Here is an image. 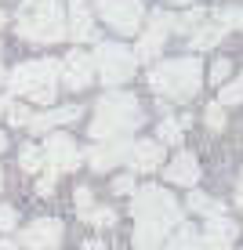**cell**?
I'll return each mask as SVG.
<instances>
[{
    "label": "cell",
    "instance_id": "22",
    "mask_svg": "<svg viewBox=\"0 0 243 250\" xmlns=\"http://www.w3.org/2000/svg\"><path fill=\"white\" fill-rule=\"evenodd\" d=\"M19 167L29 170V174H37L40 167H44V152H40V145H22L19 152Z\"/></svg>",
    "mask_w": 243,
    "mask_h": 250
},
{
    "label": "cell",
    "instance_id": "41",
    "mask_svg": "<svg viewBox=\"0 0 243 250\" xmlns=\"http://www.w3.org/2000/svg\"><path fill=\"white\" fill-rule=\"evenodd\" d=\"M0 83H4V69H0Z\"/></svg>",
    "mask_w": 243,
    "mask_h": 250
},
{
    "label": "cell",
    "instance_id": "15",
    "mask_svg": "<svg viewBox=\"0 0 243 250\" xmlns=\"http://www.w3.org/2000/svg\"><path fill=\"white\" fill-rule=\"evenodd\" d=\"M76 116H80V105L47 109V113H37V116H29V131H37V134H47V131H55L58 124H73Z\"/></svg>",
    "mask_w": 243,
    "mask_h": 250
},
{
    "label": "cell",
    "instance_id": "36",
    "mask_svg": "<svg viewBox=\"0 0 243 250\" xmlns=\"http://www.w3.org/2000/svg\"><path fill=\"white\" fill-rule=\"evenodd\" d=\"M0 250H19V247H15L11 239H4V243H0Z\"/></svg>",
    "mask_w": 243,
    "mask_h": 250
},
{
    "label": "cell",
    "instance_id": "38",
    "mask_svg": "<svg viewBox=\"0 0 243 250\" xmlns=\"http://www.w3.org/2000/svg\"><path fill=\"white\" fill-rule=\"evenodd\" d=\"M7 149V134H0V152H4Z\"/></svg>",
    "mask_w": 243,
    "mask_h": 250
},
{
    "label": "cell",
    "instance_id": "31",
    "mask_svg": "<svg viewBox=\"0 0 243 250\" xmlns=\"http://www.w3.org/2000/svg\"><path fill=\"white\" fill-rule=\"evenodd\" d=\"M91 207H94V203H91V188L80 185V188H76V210L84 214V210H91Z\"/></svg>",
    "mask_w": 243,
    "mask_h": 250
},
{
    "label": "cell",
    "instance_id": "21",
    "mask_svg": "<svg viewBox=\"0 0 243 250\" xmlns=\"http://www.w3.org/2000/svg\"><path fill=\"white\" fill-rule=\"evenodd\" d=\"M160 250H199V232H193V229H178L175 236L163 239Z\"/></svg>",
    "mask_w": 243,
    "mask_h": 250
},
{
    "label": "cell",
    "instance_id": "3",
    "mask_svg": "<svg viewBox=\"0 0 243 250\" xmlns=\"http://www.w3.org/2000/svg\"><path fill=\"white\" fill-rule=\"evenodd\" d=\"M4 80L15 94H22V98H29V102H40V105H51V102H55V91H58V62H51V58H33V62L15 65Z\"/></svg>",
    "mask_w": 243,
    "mask_h": 250
},
{
    "label": "cell",
    "instance_id": "12",
    "mask_svg": "<svg viewBox=\"0 0 243 250\" xmlns=\"http://www.w3.org/2000/svg\"><path fill=\"white\" fill-rule=\"evenodd\" d=\"M240 236V225L232 218H207V229L203 236H199V250H232V243H236Z\"/></svg>",
    "mask_w": 243,
    "mask_h": 250
},
{
    "label": "cell",
    "instance_id": "25",
    "mask_svg": "<svg viewBox=\"0 0 243 250\" xmlns=\"http://www.w3.org/2000/svg\"><path fill=\"white\" fill-rule=\"evenodd\" d=\"M80 218H84V221H91V225H98V229H109L112 221H116V214H112L109 207H91V210H84Z\"/></svg>",
    "mask_w": 243,
    "mask_h": 250
},
{
    "label": "cell",
    "instance_id": "30",
    "mask_svg": "<svg viewBox=\"0 0 243 250\" xmlns=\"http://www.w3.org/2000/svg\"><path fill=\"white\" fill-rule=\"evenodd\" d=\"M29 109H25V105H7V120H11V124L15 127H29Z\"/></svg>",
    "mask_w": 243,
    "mask_h": 250
},
{
    "label": "cell",
    "instance_id": "5",
    "mask_svg": "<svg viewBox=\"0 0 243 250\" xmlns=\"http://www.w3.org/2000/svg\"><path fill=\"white\" fill-rule=\"evenodd\" d=\"M131 214L134 221H149V225H163V229H175L181 225V207L178 200L160 185H142L131 192Z\"/></svg>",
    "mask_w": 243,
    "mask_h": 250
},
{
    "label": "cell",
    "instance_id": "27",
    "mask_svg": "<svg viewBox=\"0 0 243 250\" xmlns=\"http://www.w3.org/2000/svg\"><path fill=\"white\" fill-rule=\"evenodd\" d=\"M203 116H207V127H211V131H225V105H218V102H211Z\"/></svg>",
    "mask_w": 243,
    "mask_h": 250
},
{
    "label": "cell",
    "instance_id": "32",
    "mask_svg": "<svg viewBox=\"0 0 243 250\" xmlns=\"http://www.w3.org/2000/svg\"><path fill=\"white\" fill-rule=\"evenodd\" d=\"M55 178H58L55 170H47V174L37 182V192H40V196H51V192H55Z\"/></svg>",
    "mask_w": 243,
    "mask_h": 250
},
{
    "label": "cell",
    "instance_id": "1",
    "mask_svg": "<svg viewBox=\"0 0 243 250\" xmlns=\"http://www.w3.org/2000/svg\"><path fill=\"white\" fill-rule=\"evenodd\" d=\"M145 124L142 116V105L131 98V94L124 91H112L106 98H98V105H94V124H91V134L106 138V142H124V134L138 131V127Z\"/></svg>",
    "mask_w": 243,
    "mask_h": 250
},
{
    "label": "cell",
    "instance_id": "42",
    "mask_svg": "<svg viewBox=\"0 0 243 250\" xmlns=\"http://www.w3.org/2000/svg\"><path fill=\"white\" fill-rule=\"evenodd\" d=\"M0 51H4V47H0Z\"/></svg>",
    "mask_w": 243,
    "mask_h": 250
},
{
    "label": "cell",
    "instance_id": "4",
    "mask_svg": "<svg viewBox=\"0 0 243 250\" xmlns=\"http://www.w3.org/2000/svg\"><path fill=\"white\" fill-rule=\"evenodd\" d=\"M15 22H19V37L33 44H55L66 37V19L55 0H22Z\"/></svg>",
    "mask_w": 243,
    "mask_h": 250
},
{
    "label": "cell",
    "instance_id": "19",
    "mask_svg": "<svg viewBox=\"0 0 243 250\" xmlns=\"http://www.w3.org/2000/svg\"><path fill=\"white\" fill-rule=\"evenodd\" d=\"M221 37H225V29H221L218 22H207V25L199 22L196 29L189 33V44H193V51H207V47H214V44H218Z\"/></svg>",
    "mask_w": 243,
    "mask_h": 250
},
{
    "label": "cell",
    "instance_id": "8",
    "mask_svg": "<svg viewBox=\"0 0 243 250\" xmlns=\"http://www.w3.org/2000/svg\"><path fill=\"white\" fill-rule=\"evenodd\" d=\"M19 243L25 250H58L62 247V221L58 218H37L19 232Z\"/></svg>",
    "mask_w": 243,
    "mask_h": 250
},
{
    "label": "cell",
    "instance_id": "24",
    "mask_svg": "<svg viewBox=\"0 0 243 250\" xmlns=\"http://www.w3.org/2000/svg\"><path fill=\"white\" fill-rule=\"evenodd\" d=\"M160 142L163 145H178L181 142V124H178L175 116H163L160 120Z\"/></svg>",
    "mask_w": 243,
    "mask_h": 250
},
{
    "label": "cell",
    "instance_id": "13",
    "mask_svg": "<svg viewBox=\"0 0 243 250\" xmlns=\"http://www.w3.org/2000/svg\"><path fill=\"white\" fill-rule=\"evenodd\" d=\"M127 163H131L134 174H149L163 163V145L160 142H149V138H142V142H131L127 145Z\"/></svg>",
    "mask_w": 243,
    "mask_h": 250
},
{
    "label": "cell",
    "instance_id": "16",
    "mask_svg": "<svg viewBox=\"0 0 243 250\" xmlns=\"http://www.w3.org/2000/svg\"><path fill=\"white\" fill-rule=\"evenodd\" d=\"M127 145H131V142H106V145H91V149H88V163H91L94 170H109V167H116V163L127 156Z\"/></svg>",
    "mask_w": 243,
    "mask_h": 250
},
{
    "label": "cell",
    "instance_id": "28",
    "mask_svg": "<svg viewBox=\"0 0 243 250\" xmlns=\"http://www.w3.org/2000/svg\"><path fill=\"white\" fill-rule=\"evenodd\" d=\"M15 225H19V214H15V207L0 203V232H15Z\"/></svg>",
    "mask_w": 243,
    "mask_h": 250
},
{
    "label": "cell",
    "instance_id": "26",
    "mask_svg": "<svg viewBox=\"0 0 243 250\" xmlns=\"http://www.w3.org/2000/svg\"><path fill=\"white\" fill-rule=\"evenodd\" d=\"M218 25H221L225 33L240 29V25H243V7H225V11H218Z\"/></svg>",
    "mask_w": 243,
    "mask_h": 250
},
{
    "label": "cell",
    "instance_id": "29",
    "mask_svg": "<svg viewBox=\"0 0 243 250\" xmlns=\"http://www.w3.org/2000/svg\"><path fill=\"white\" fill-rule=\"evenodd\" d=\"M229 76H232V62H229V58H218L214 69H211V80H214V83H225Z\"/></svg>",
    "mask_w": 243,
    "mask_h": 250
},
{
    "label": "cell",
    "instance_id": "6",
    "mask_svg": "<svg viewBox=\"0 0 243 250\" xmlns=\"http://www.w3.org/2000/svg\"><path fill=\"white\" fill-rule=\"evenodd\" d=\"M91 62H94V69H98V76H102L106 87L127 83L134 76V69H138L134 51H127L124 44H98V51L91 55Z\"/></svg>",
    "mask_w": 243,
    "mask_h": 250
},
{
    "label": "cell",
    "instance_id": "9",
    "mask_svg": "<svg viewBox=\"0 0 243 250\" xmlns=\"http://www.w3.org/2000/svg\"><path fill=\"white\" fill-rule=\"evenodd\" d=\"M40 152H44V163L55 170V174H62V170H76V167H80V160H84L80 149H76V142L69 134H47V145Z\"/></svg>",
    "mask_w": 243,
    "mask_h": 250
},
{
    "label": "cell",
    "instance_id": "39",
    "mask_svg": "<svg viewBox=\"0 0 243 250\" xmlns=\"http://www.w3.org/2000/svg\"><path fill=\"white\" fill-rule=\"evenodd\" d=\"M0 25H7V15H4V11H0Z\"/></svg>",
    "mask_w": 243,
    "mask_h": 250
},
{
    "label": "cell",
    "instance_id": "17",
    "mask_svg": "<svg viewBox=\"0 0 243 250\" xmlns=\"http://www.w3.org/2000/svg\"><path fill=\"white\" fill-rule=\"evenodd\" d=\"M66 33L76 44H80V40H94V19H91L84 0H73V4H69V29Z\"/></svg>",
    "mask_w": 243,
    "mask_h": 250
},
{
    "label": "cell",
    "instance_id": "2",
    "mask_svg": "<svg viewBox=\"0 0 243 250\" xmlns=\"http://www.w3.org/2000/svg\"><path fill=\"white\" fill-rule=\"evenodd\" d=\"M149 87L160 94V98L189 102L199 87H203V62H199L196 55L160 62V65H156L153 73H149Z\"/></svg>",
    "mask_w": 243,
    "mask_h": 250
},
{
    "label": "cell",
    "instance_id": "37",
    "mask_svg": "<svg viewBox=\"0 0 243 250\" xmlns=\"http://www.w3.org/2000/svg\"><path fill=\"white\" fill-rule=\"evenodd\" d=\"M7 105H11V102H7V98H0V116L7 113Z\"/></svg>",
    "mask_w": 243,
    "mask_h": 250
},
{
    "label": "cell",
    "instance_id": "34",
    "mask_svg": "<svg viewBox=\"0 0 243 250\" xmlns=\"http://www.w3.org/2000/svg\"><path fill=\"white\" fill-rule=\"evenodd\" d=\"M84 250H106V243H102V239H88V243H84Z\"/></svg>",
    "mask_w": 243,
    "mask_h": 250
},
{
    "label": "cell",
    "instance_id": "35",
    "mask_svg": "<svg viewBox=\"0 0 243 250\" xmlns=\"http://www.w3.org/2000/svg\"><path fill=\"white\" fill-rule=\"evenodd\" d=\"M236 203H240V210H243V174H240V182H236Z\"/></svg>",
    "mask_w": 243,
    "mask_h": 250
},
{
    "label": "cell",
    "instance_id": "11",
    "mask_svg": "<svg viewBox=\"0 0 243 250\" xmlns=\"http://www.w3.org/2000/svg\"><path fill=\"white\" fill-rule=\"evenodd\" d=\"M58 76H62V83H66L69 91L91 87V80H94V62H91V55H84V51H69V55L62 58V65H58Z\"/></svg>",
    "mask_w": 243,
    "mask_h": 250
},
{
    "label": "cell",
    "instance_id": "33",
    "mask_svg": "<svg viewBox=\"0 0 243 250\" xmlns=\"http://www.w3.org/2000/svg\"><path fill=\"white\" fill-rule=\"evenodd\" d=\"M112 188H116V192H124V196H127V192H134V178H131V174L116 178V182H112Z\"/></svg>",
    "mask_w": 243,
    "mask_h": 250
},
{
    "label": "cell",
    "instance_id": "23",
    "mask_svg": "<svg viewBox=\"0 0 243 250\" xmlns=\"http://www.w3.org/2000/svg\"><path fill=\"white\" fill-rule=\"evenodd\" d=\"M240 102H243V73L236 76V80L221 83V98H218V105H240Z\"/></svg>",
    "mask_w": 243,
    "mask_h": 250
},
{
    "label": "cell",
    "instance_id": "14",
    "mask_svg": "<svg viewBox=\"0 0 243 250\" xmlns=\"http://www.w3.org/2000/svg\"><path fill=\"white\" fill-rule=\"evenodd\" d=\"M163 178L175 182V185H189V188H193L199 182V163H196V156H193V152H178V156L167 163Z\"/></svg>",
    "mask_w": 243,
    "mask_h": 250
},
{
    "label": "cell",
    "instance_id": "7",
    "mask_svg": "<svg viewBox=\"0 0 243 250\" xmlns=\"http://www.w3.org/2000/svg\"><path fill=\"white\" fill-rule=\"evenodd\" d=\"M98 15L116 33H124V37H134V33L142 29V22H145L142 0H98Z\"/></svg>",
    "mask_w": 243,
    "mask_h": 250
},
{
    "label": "cell",
    "instance_id": "40",
    "mask_svg": "<svg viewBox=\"0 0 243 250\" xmlns=\"http://www.w3.org/2000/svg\"><path fill=\"white\" fill-rule=\"evenodd\" d=\"M0 188H4V170H0Z\"/></svg>",
    "mask_w": 243,
    "mask_h": 250
},
{
    "label": "cell",
    "instance_id": "20",
    "mask_svg": "<svg viewBox=\"0 0 243 250\" xmlns=\"http://www.w3.org/2000/svg\"><path fill=\"white\" fill-rule=\"evenodd\" d=\"M189 210H196V214H207V218H221L225 214V207L218 203V200H211L207 192H189Z\"/></svg>",
    "mask_w": 243,
    "mask_h": 250
},
{
    "label": "cell",
    "instance_id": "10",
    "mask_svg": "<svg viewBox=\"0 0 243 250\" xmlns=\"http://www.w3.org/2000/svg\"><path fill=\"white\" fill-rule=\"evenodd\" d=\"M171 29H175V15H163V11L149 15V29H142V40H138V51H134L138 62H142V58H156V55H160L163 40L171 37Z\"/></svg>",
    "mask_w": 243,
    "mask_h": 250
},
{
    "label": "cell",
    "instance_id": "18",
    "mask_svg": "<svg viewBox=\"0 0 243 250\" xmlns=\"http://www.w3.org/2000/svg\"><path fill=\"white\" fill-rule=\"evenodd\" d=\"M167 236H171V229H163V225L134 221V247H138V250H160Z\"/></svg>",
    "mask_w": 243,
    "mask_h": 250
}]
</instances>
